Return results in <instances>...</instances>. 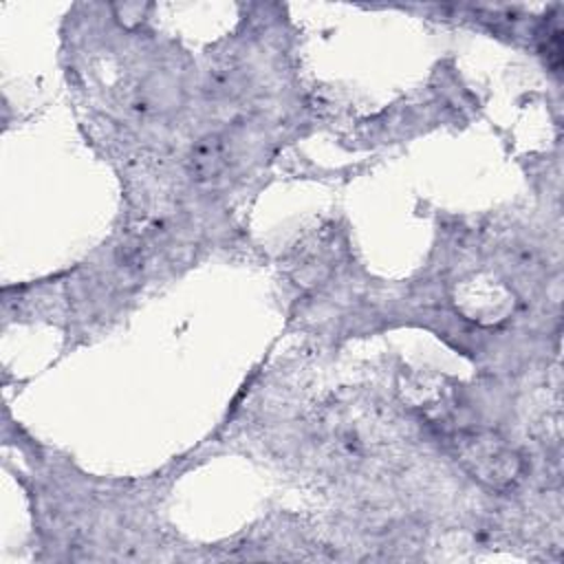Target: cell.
<instances>
[{
    "label": "cell",
    "mask_w": 564,
    "mask_h": 564,
    "mask_svg": "<svg viewBox=\"0 0 564 564\" xmlns=\"http://www.w3.org/2000/svg\"><path fill=\"white\" fill-rule=\"evenodd\" d=\"M227 148L218 134H207L198 139L189 154V172L196 181H214L227 167Z\"/></svg>",
    "instance_id": "2"
},
{
    "label": "cell",
    "mask_w": 564,
    "mask_h": 564,
    "mask_svg": "<svg viewBox=\"0 0 564 564\" xmlns=\"http://www.w3.org/2000/svg\"><path fill=\"white\" fill-rule=\"evenodd\" d=\"M452 449L458 465L489 489L505 491L524 471L520 454L491 430H463L454 436Z\"/></svg>",
    "instance_id": "1"
}]
</instances>
